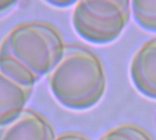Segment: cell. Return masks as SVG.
<instances>
[{
	"instance_id": "cell-10",
	"label": "cell",
	"mask_w": 156,
	"mask_h": 140,
	"mask_svg": "<svg viewBox=\"0 0 156 140\" xmlns=\"http://www.w3.org/2000/svg\"><path fill=\"white\" fill-rule=\"evenodd\" d=\"M78 1L75 0H48L45 3L57 8H68L74 6Z\"/></svg>"
},
{
	"instance_id": "cell-5",
	"label": "cell",
	"mask_w": 156,
	"mask_h": 140,
	"mask_svg": "<svg viewBox=\"0 0 156 140\" xmlns=\"http://www.w3.org/2000/svg\"><path fill=\"white\" fill-rule=\"evenodd\" d=\"M130 77L141 94L156 100V37L134 54L130 65Z\"/></svg>"
},
{
	"instance_id": "cell-2",
	"label": "cell",
	"mask_w": 156,
	"mask_h": 140,
	"mask_svg": "<svg viewBox=\"0 0 156 140\" xmlns=\"http://www.w3.org/2000/svg\"><path fill=\"white\" fill-rule=\"evenodd\" d=\"M65 46L54 26L34 21L12 28L1 41L0 52L15 57L41 79L60 61Z\"/></svg>"
},
{
	"instance_id": "cell-1",
	"label": "cell",
	"mask_w": 156,
	"mask_h": 140,
	"mask_svg": "<svg viewBox=\"0 0 156 140\" xmlns=\"http://www.w3.org/2000/svg\"><path fill=\"white\" fill-rule=\"evenodd\" d=\"M46 79L55 99L72 111H86L97 105L107 87L100 58L78 44H66L60 61Z\"/></svg>"
},
{
	"instance_id": "cell-12",
	"label": "cell",
	"mask_w": 156,
	"mask_h": 140,
	"mask_svg": "<svg viewBox=\"0 0 156 140\" xmlns=\"http://www.w3.org/2000/svg\"><path fill=\"white\" fill-rule=\"evenodd\" d=\"M17 1H0V16H4L10 12L16 6Z\"/></svg>"
},
{
	"instance_id": "cell-11",
	"label": "cell",
	"mask_w": 156,
	"mask_h": 140,
	"mask_svg": "<svg viewBox=\"0 0 156 140\" xmlns=\"http://www.w3.org/2000/svg\"><path fill=\"white\" fill-rule=\"evenodd\" d=\"M55 140H90L84 135L79 133H66L58 136Z\"/></svg>"
},
{
	"instance_id": "cell-7",
	"label": "cell",
	"mask_w": 156,
	"mask_h": 140,
	"mask_svg": "<svg viewBox=\"0 0 156 140\" xmlns=\"http://www.w3.org/2000/svg\"><path fill=\"white\" fill-rule=\"evenodd\" d=\"M0 70L7 77L23 86L34 88L40 80L27 66L7 53L0 52Z\"/></svg>"
},
{
	"instance_id": "cell-4",
	"label": "cell",
	"mask_w": 156,
	"mask_h": 140,
	"mask_svg": "<svg viewBox=\"0 0 156 140\" xmlns=\"http://www.w3.org/2000/svg\"><path fill=\"white\" fill-rule=\"evenodd\" d=\"M52 125L39 113L25 108L14 120L0 126V140H55Z\"/></svg>"
},
{
	"instance_id": "cell-6",
	"label": "cell",
	"mask_w": 156,
	"mask_h": 140,
	"mask_svg": "<svg viewBox=\"0 0 156 140\" xmlns=\"http://www.w3.org/2000/svg\"><path fill=\"white\" fill-rule=\"evenodd\" d=\"M33 88L23 86L0 70V126L14 120L28 102Z\"/></svg>"
},
{
	"instance_id": "cell-3",
	"label": "cell",
	"mask_w": 156,
	"mask_h": 140,
	"mask_svg": "<svg viewBox=\"0 0 156 140\" xmlns=\"http://www.w3.org/2000/svg\"><path fill=\"white\" fill-rule=\"evenodd\" d=\"M132 15L128 0H81L74 6L72 25L84 40L105 45L116 40Z\"/></svg>"
},
{
	"instance_id": "cell-9",
	"label": "cell",
	"mask_w": 156,
	"mask_h": 140,
	"mask_svg": "<svg viewBox=\"0 0 156 140\" xmlns=\"http://www.w3.org/2000/svg\"><path fill=\"white\" fill-rule=\"evenodd\" d=\"M99 140H153L141 127L134 125H122L115 127Z\"/></svg>"
},
{
	"instance_id": "cell-8",
	"label": "cell",
	"mask_w": 156,
	"mask_h": 140,
	"mask_svg": "<svg viewBox=\"0 0 156 140\" xmlns=\"http://www.w3.org/2000/svg\"><path fill=\"white\" fill-rule=\"evenodd\" d=\"M132 14L143 29L156 33V0H135L131 2Z\"/></svg>"
}]
</instances>
